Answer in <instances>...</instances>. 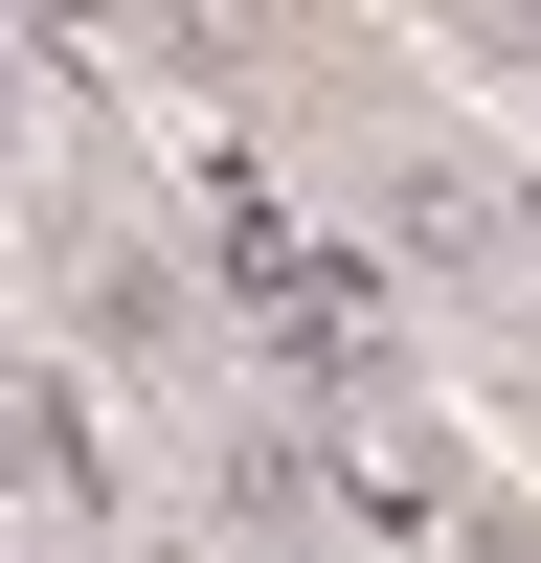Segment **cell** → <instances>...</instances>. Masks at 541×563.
Masks as SVG:
<instances>
[{"label":"cell","instance_id":"6da1fadb","mask_svg":"<svg viewBox=\"0 0 541 563\" xmlns=\"http://www.w3.org/2000/svg\"><path fill=\"white\" fill-rule=\"evenodd\" d=\"M203 541H225V563H316V541H339V451H316L294 406L225 429V451H203Z\"/></svg>","mask_w":541,"mask_h":563},{"label":"cell","instance_id":"7a4b0ae2","mask_svg":"<svg viewBox=\"0 0 541 563\" xmlns=\"http://www.w3.org/2000/svg\"><path fill=\"white\" fill-rule=\"evenodd\" d=\"M0 519H113V429H90L45 361L0 384Z\"/></svg>","mask_w":541,"mask_h":563},{"label":"cell","instance_id":"3957f363","mask_svg":"<svg viewBox=\"0 0 541 563\" xmlns=\"http://www.w3.org/2000/svg\"><path fill=\"white\" fill-rule=\"evenodd\" d=\"M384 249L429 271V294H519V225H496V180H451V158H384Z\"/></svg>","mask_w":541,"mask_h":563}]
</instances>
